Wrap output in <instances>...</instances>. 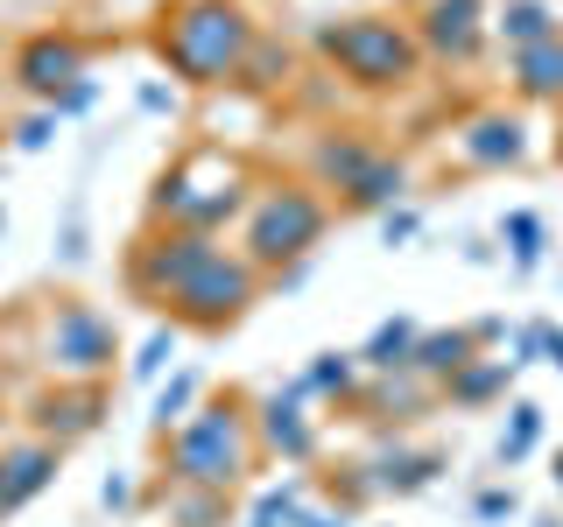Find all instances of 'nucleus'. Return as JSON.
<instances>
[{"mask_svg":"<svg viewBox=\"0 0 563 527\" xmlns=\"http://www.w3.org/2000/svg\"><path fill=\"white\" fill-rule=\"evenodd\" d=\"M120 289L155 324H169L176 338H225V330H240L254 316L268 281L246 268L240 246H225L219 233H184V225L141 218L128 246H120Z\"/></svg>","mask_w":563,"mask_h":527,"instance_id":"f257e3e1","label":"nucleus"},{"mask_svg":"<svg viewBox=\"0 0 563 527\" xmlns=\"http://www.w3.org/2000/svg\"><path fill=\"white\" fill-rule=\"evenodd\" d=\"M268 464L254 436V394L219 386L205 408H190L176 429L155 436V485H198V492H240Z\"/></svg>","mask_w":563,"mask_h":527,"instance_id":"f03ea898","label":"nucleus"},{"mask_svg":"<svg viewBox=\"0 0 563 527\" xmlns=\"http://www.w3.org/2000/svg\"><path fill=\"white\" fill-rule=\"evenodd\" d=\"M310 57L324 64V78H339L360 99H401L430 70L409 14H395V8H352V14L310 22Z\"/></svg>","mask_w":563,"mask_h":527,"instance_id":"7ed1b4c3","label":"nucleus"},{"mask_svg":"<svg viewBox=\"0 0 563 527\" xmlns=\"http://www.w3.org/2000/svg\"><path fill=\"white\" fill-rule=\"evenodd\" d=\"M254 8L246 0H163L148 22V49L184 92H225L254 49Z\"/></svg>","mask_w":563,"mask_h":527,"instance_id":"20e7f679","label":"nucleus"},{"mask_svg":"<svg viewBox=\"0 0 563 527\" xmlns=\"http://www.w3.org/2000/svg\"><path fill=\"white\" fill-rule=\"evenodd\" d=\"M303 183L324 190L339 218H380L416 190L409 155L387 148L374 127H317L303 141Z\"/></svg>","mask_w":563,"mask_h":527,"instance_id":"39448f33","label":"nucleus"},{"mask_svg":"<svg viewBox=\"0 0 563 527\" xmlns=\"http://www.w3.org/2000/svg\"><path fill=\"white\" fill-rule=\"evenodd\" d=\"M331 225H339V211L324 204V190H310L303 176H261L233 225V246L261 281H282L331 239Z\"/></svg>","mask_w":563,"mask_h":527,"instance_id":"423d86ee","label":"nucleus"},{"mask_svg":"<svg viewBox=\"0 0 563 527\" xmlns=\"http://www.w3.org/2000/svg\"><path fill=\"white\" fill-rule=\"evenodd\" d=\"M254 183H261V176L246 169L240 155L198 141V148H184V155H169V162H163V176L148 183V211H141V218H148V225H184V233H219L225 239V225H240Z\"/></svg>","mask_w":563,"mask_h":527,"instance_id":"0eeeda50","label":"nucleus"},{"mask_svg":"<svg viewBox=\"0 0 563 527\" xmlns=\"http://www.w3.org/2000/svg\"><path fill=\"white\" fill-rule=\"evenodd\" d=\"M35 359H43V380H113L120 324L92 295H43L35 303Z\"/></svg>","mask_w":563,"mask_h":527,"instance_id":"6e6552de","label":"nucleus"},{"mask_svg":"<svg viewBox=\"0 0 563 527\" xmlns=\"http://www.w3.org/2000/svg\"><path fill=\"white\" fill-rule=\"evenodd\" d=\"M92 57H99V43H92L85 29L43 22V29H22V35H14V49H8V78H14V92H22V99L57 105L70 85L92 78Z\"/></svg>","mask_w":563,"mask_h":527,"instance_id":"1a4fd4ad","label":"nucleus"},{"mask_svg":"<svg viewBox=\"0 0 563 527\" xmlns=\"http://www.w3.org/2000/svg\"><path fill=\"white\" fill-rule=\"evenodd\" d=\"M14 415H22L29 436H43V444H57L70 457L78 444H92L106 429V415H113V380H35V386H22Z\"/></svg>","mask_w":563,"mask_h":527,"instance_id":"9d476101","label":"nucleus"},{"mask_svg":"<svg viewBox=\"0 0 563 527\" xmlns=\"http://www.w3.org/2000/svg\"><path fill=\"white\" fill-rule=\"evenodd\" d=\"M409 29H416V43H422L430 64L465 70V64H479L486 43H493V0H422L409 14Z\"/></svg>","mask_w":563,"mask_h":527,"instance_id":"9b49d317","label":"nucleus"},{"mask_svg":"<svg viewBox=\"0 0 563 527\" xmlns=\"http://www.w3.org/2000/svg\"><path fill=\"white\" fill-rule=\"evenodd\" d=\"M254 436H261V457H282V464L310 471L324 457V436H317V415L303 408L296 386H275V394H254Z\"/></svg>","mask_w":563,"mask_h":527,"instance_id":"f8f14e48","label":"nucleus"},{"mask_svg":"<svg viewBox=\"0 0 563 527\" xmlns=\"http://www.w3.org/2000/svg\"><path fill=\"white\" fill-rule=\"evenodd\" d=\"M57 471H64L57 444H43V436H29V429L0 436V520H14L22 506L43 500V492L57 485Z\"/></svg>","mask_w":563,"mask_h":527,"instance_id":"ddd939ff","label":"nucleus"},{"mask_svg":"<svg viewBox=\"0 0 563 527\" xmlns=\"http://www.w3.org/2000/svg\"><path fill=\"white\" fill-rule=\"evenodd\" d=\"M366 471H374V492H380V500H416V492L437 485V471H444V450L387 436L380 457H366Z\"/></svg>","mask_w":563,"mask_h":527,"instance_id":"4468645a","label":"nucleus"},{"mask_svg":"<svg viewBox=\"0 0 563 527\" xmlns=\"http://www.w3.org/2000/svg\"><path fill=\"white\" fill-rule=\"evenodd\" d=\"M493 338H500V324H493V316H486V324H457V330H422V338H416V359H409V373H416V380H430V386H444L457 366L479 359Z\"/></svg>","mask_w":563,"mask_h":527,"instance_id":"2eb2a0df","label":"nucleus"},{"mask_svg":"<svg viewBox=\"0 0 563 527\" xmlns=\"http://www.w3.org/2000/svg\"><path fill=\"white\" fill-rule=\"evenodd\" d=\"M457 148H465L472 169H521L528 162V120L521 113H479L465 120V134H457Z\"/></svg>","mask_w":563,"mask_h":527,"instance_id":"dca6fc26","label":"nucleus"},{"mask_svg":"<svg viewBox=\"0 0 563 527\" xmlns=\"http://www.w3.org/2000/svg\"><path fill=\"white\" fill-rule=\"evenodd\" d=\"M507 92L521 105H563V35L507 49Z\"/></svg>","mask_w":563,"mask_h":527,"instance_id":"f3484780","label":"nucleus"},{"mask_svg":"<svg viewBox=\"0 0 563 527\" xmlns=\"http://www.w3.org/2000/svg\"><path fill=\"white\" fill-rule=\"evenodd\" d=\"M515 373H521L515 359H493V351H479V359H465L444 386H437V401H451L457 415H479V408H493V401H507Z\"/></svg>","mask_w":563,"mask_h":527,"instance_id":"a211bd4d","label":"nucleus"},{"mask_svg":"<svg viewBox=\"0 0 563 527\" xmlns=\"http://www.w3.org/2000/svg\"><path fill=\"white\" fill-rule=\"evenodd\" d=\"M563 35V8L556 0H493V43L500 49H528Z\"/></svg>","mask_w":563,"mask_h":527,"instance_id":"6ab92c4d","label":"nucleus"},{"mask_svg":"<svg viewBox=\"0 0 563 527\" xmlns=\"http://www.w3.org/2000/svg\"><path fill=\"white\" fill-rule=\"evenodd\" d=\"M169 527H233V492H198V485H155Z\"/></svg>","mask_w":563,"mask_h":527,"instance_id":"aec40b11","label":"nucleus"},{"mask_svg":"<svg viewBox=\"0 0 563 527\" xmlns=\"http://www.w3.org/2000/svg\"><path fill=\"white\" fill-rule=\"evenodd\" d=\"M416 338H422L416 316H387V324H374V338L352 351V359H360V373H409Z\"/></svg>","mask_w":563,"mask_h":527,"instance_id":"412c9836","label":"nucleus"},{"mask_svg":"<svg viewBox=\"0 0 563 527\" xmlns=\"http://www.w3.org/2000/svg\"><path fill=\"white\" fill-rule=\"evenodd\" d=\"M366 373H360V359H352V351H317V359L303 366V373H296L289 386H296V394H324V401H345L352 394V386H360Z\"/></svg>","mask_w":563,"mask_h":527,"instance_id":"4be33fe9","label":"nucleus"},{"mask_svg":"<svg viewBox=\"0 0 563 527\" xmlns=\"http://www.w3.org/2000/svg\"><path fill=\"white\" fill-rule=\"evenodd\" d=\"M282 70H289V43H275L268 29L254 35V49H246V64H240V78L233 85H246V92H275V85H289L282 78Z\"/></svg>","mask_w":563,"mask_h":527,"instance_id":"5701e85b","label":"nucleus"},{"mask_svg":"<svg viewBox=\"0 0 563 527\" xmlns=\"http://www.w3.org/2000/svg\"><path fill=\"white\" fill-rule=\"evenodd\" d=\"M500 239L515 246V268H521V274L542 268V239H550V233H542L536 211H507V218H500Z\"/></svg>","mask_w":563,"mask_h":527,"instance_id":"b1692460","label":"nucleus"},{"mask_svg":"<svg viewBox=\"0 0 563 527\" xmlns=\"http://www.w3.org/2000/svg\"><path fill=\"white\" fill-rule=\"evenodd\" d=\"M536 444H542V408H536V401H515V408H507V436H500L493 457H500V464H521Z\"/></svg>","mask_w":563,"mask_h":527,"instance_id":"393cba45","label":"nucleus"},{"mask_svg":"<svg viewBox=\"0 0 563 527\" xmlns=\"http://www.w3.org/2000/svg\"><path fill=\"white\" fill-rule=\"evenodd\" d=\"M198 394H205V380L184 366V373H176V380L163 386V394H155V436H163V429H176V422L190 415V401H198Z\"/></svg>","mask_w":563,"mask_h":527,"instance_id":"a878e982","label":"nucleus"},{"mask_svg":"<svg viewBox=\"0 0 563 527\" xmlns=\"http://www.w3.org/2000/svg\"><path fill=\"white\" fill-rule=\"evenodd\" d=\"M303 520V485H289V492H268V500L246 514V527H296Z\"/></svg>","mask_w":563,"mask_h":527,"instance_id":"bb28decb","label":"nucleus"},{"mask_svg":"<svg viewBox=\"0 0 563 527\" xmlns=\"http://www.w3.org/2000/svg\"><path fill=\"white\" fill-rule=\"evenodd\" d=\"M169 359H176V330H169V324H155V338L141 345V359H134V380H155Z\"/></svg>","mask_w":563,"mask_h":527,"instance_id":"cd10ccee","label":"nucleus"},{"mask_svg":"<svg viewBox=\"0 0 563 527\" xmlns=\"http://www.w3.org/2000/svg\"><path fill=\"white\" fill-rule=\"evenodd\" d=\"M49 127H57V113H49V105H35V113L22 120V127H14V148H22V155H35V148L49 141Z\"/></svg>","mask_w":563,"mask_h":527,"instance_id":"c85d7f7f","label":"nucleus"},{"mask_svg":"<svg viewBox=\"0 0 563 527\" xmlns=\"http://www.w3.org/2000/svg\"><path fill=\"white\" fill-rule=\"evenodd\" d=\"M416 225H422V218H416V211H409V204H395V211H380V239H387V246H401V239H416Z\"/></svg>","mask_w":563,"mask_h":527,"instance_id":"c756f323","label":"nucleus"},{"mask_svg":"<svg viewBox=\"0 0 563 527\" xmlns=\"http://www.w3.org/2000/svg\"><path fill=\"white\" fill-rule=\"evenodd\" d=\"M92 99H99V78H85V85H70V92H64L57 105H49V113H57V120H70V113H85Z\"/></svg>","mask_w":563,"mask_h":527,"instance_id":"7c9ffc66","label":"nucleus"},{"mask_svg":"<svg viewBox=\"0 0 563 527\" xmlns=\"http://www.w3.org/2000/svg\"><path fill=\"white\" fill-rule=\"evenodd\" d=\"M479 520H500V514H515V485H493V492H479V506H472Z\"/></svg>","mask_w":563,"mask_h":527,"instance_id":"2f4dec72","label":"nucleus"},{"mask_svg":"<svg viewBox=\"0 0 563 527\" xmlns=\"http://www.w3.org/2000/svg\"><path fill=\"white\" fill-rule=\"evenodd\" d=\"M14 401H22V394H14V386H8V373H0V436H14V429H22V415H14Z\"/></svg>","mask_w":563,"mask_h":527,"instance_id":"473e14b6","label":"nucleus"},{"mask_svg":"<svg viewBox=\"0 0 563 527\" xmlns=\"http://www.w3.org/2000/svg\"><path fill=\"white\" fill-rule=\"evenodd\" d=\"M296 527H352V520L339 514V506H303V520H296Z\"/></svg>","mask_w":563,"mask_h":527,"instance_id":"72a5a7b5","label":"nucleus"},{"mask_svg":"<svg viewBox=\"0 0 563 527\" xmlns=\"http://www.w3.org/2000/svg\"><path fill=\"white\" fill-rule=\"evenodd\" d=\"M550 359H556V373H563V330H550Z\"/></svg>","mask_w":563,"mask_h":527,"instance_id":"f704fd0d","label":"nucleus"},{"mask_svg":"<svg viewBox=\"0 0 563 527\" xmlns=\"http://www.w3.org/2000/svg\"><path fill=\"white\" fill-rule=\"evenodd\" d=\"M387 8H395V14H416V8H422V0H387Z\"/></svg>","mask_w":563,"mask_h":527,"instance_id":"c9c22d12","label":"nucleus"},{"mask_svg":"<svg viewBox=\"0 0 563 527\" xmlns=\"http://www.w3.org/2000/svg\"><path fill=\"white\" fill-rule=\"evenodd\" d=\"M536 527H563V520H556V514H542V520H536Z\"/></svg>","mask_w":563,"mask_h":527,"instance_id":"e433bc0d","label":"nucleus"},{"mask_svg":"<svg viewBox=\"0 0 563 527\" xmlns=\"http://www.w3.org/2000/svg\"><path fill=\"white\" fill-rule=\"evenodd\" d=\"M556 492H563V464H556Z\"/></svg>","mask_w":563,"mask_h":527,"instance_id":"4c0bfd02","label":"nucleus"},{"mask_svg":"<svg viewBox=\"0 0 563 527\" xmlns=\"http://www.w3.org/2000/svg\"><path fill=\"white\" fill-rule=\"evenodd\" d=\"M556 162H563V141H556Z\"/></svg>","mask_w":563,"mask_h":527,"instance_id":"58836bf2","label":"nucleus"}]
</instances>
